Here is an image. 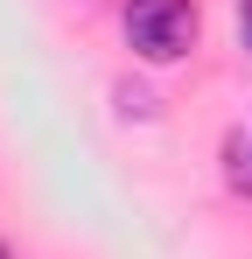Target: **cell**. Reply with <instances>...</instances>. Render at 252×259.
Here are the masks:
<instances>
[{
	"mask_svg": "<svg viewBox=\"0 0 252 259\" xmlns=\"http://www.w3.org/2000/svg\"><path fill=\"white\" fill-rule=\"evenodd\" d=\"M0 259H14V252H7V245H0Z\"/></svg>",
	"mask_w": 252,
	"mask_h": 259,
	"instance_id": "obj_5",
	"label": "cell"
},
{
	"mask_svg": "<svg viewBox=\"0 0 252 259\" xmlns=\"http://www.w3.org/2000/svg\"><path fill=\"white\" fill-rule=\"evenodd\" d=\"M224 182L238 196H252V147H245V133H224Z\"/></svg>",
	"mask_w": 252,
	"mask_h": 259,
	"instance_id": "obj_2",
	"label": "cell"
},
{
	"mask_svg": "<svg viewBox=\"0 0 252 259\" xmlns=\"http://www.w3.org/2000/svg\"><path fill=\"white\" fill-rule=\"evenodd\" d=\"M238 42H245V56H252V0H238Z\"/></svg>",
	"mask_w": 252,
	"mask_h": 259,
	"instance_id": "obj_4",
	"label": "cell"
},
{
	"mask_svg": "<svg viewBox=\"0 0 252 259\" xmlns=\"http://www.w3.org/2000/svg\"><path fill=\"white\" fill-rule=\"evenodd\" d=\"M119 112H140V119H154V98H147V91H133V84H119Z\"/></svg>",
	"mask_w": 252,
	"mask_h": 259,
	"instance_id": "obj_3",
	"label": "cell"
},
{
	"mask_svg": "<svg viewBox=\"0 0 252 259\" xmlns=\"http://www.w3.org/2000/svg\"><path fill=\"white\" fill-rule=\"evenodd\" d=\"M119 28L140 63H182L203 35V14H196V0H126Z\"/></svg>",
	"mask_w": 252,
	"mask_h": 259,
	"instance_id": "obj_1",
	"label": "cell"
}]
</instances>
